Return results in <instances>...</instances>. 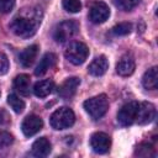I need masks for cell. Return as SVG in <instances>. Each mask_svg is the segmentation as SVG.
Returning a JSON list of instances; mask_svg holds the SVG:
<instances>
[{
	"label": "cell",
	"mask_w": 158,
	"mask_h": 158,
	"mask_svg": "<svg viewBox=\"0 0 158 158\" xmlns=\"http://www.w3.org/2000/svg\"><path fill=\"white\" fill-rule=\"evenodd\" d=\"M12 142H14L12 135H10L6 131H0V149L9 147Z\"/></svg>",
	"instance_id": "cell-25"
},
{
	"label": "cell",
	"mask_w": 158,
	"mask_h": 158,
	"mask_svg": "<svg viewBox=\"0 0 158 158\" xmlns=\"http://www.w3.org/2000/svg\"><path fill=\"white\" fill-rule=\"evenodd\" d=\"M156 117V107L151 102H139L138 104V109H137V117H136V122L138 125H146L153 121V118Z\"/></svg>",
	"instance_id": "cell-9"
},
{
	"label": "cell",
	"mask_w": 158,
	"mask_h": 158,
	"mask_svg": "<svg viewBox=\"0 0 158 158\" xmlns=\"http://www.w3.org/2000/svg\"><path fill=\"white\" fill-rule=\"evenodd\" d=\"M137 101H130L125 104L117 112V122L121 126H131L132 123H135L137 117Z\"/></svg>",
	"instance_id": "cell-6"
},
{
	"label": "cell",
	"mask_w": 158,
	"mask_h": 158,
	"mask_svg": "<svg viewBox=\"0 0 158 158\" xmlns=\"http://www.w3.org/2000/svg\"><path fill=\"white\" fill-rule=\"evenodd\" d=\"M42 126H43V121H42V118L40 116L30 115L23 120V122L21 125V130H22L25 136L31 137V136L36 135L38 131H41Z\"/></svg>",
	"instance_id": "cell-10"
},
{
	"label": "cell",
	"mask_w": 158,
	"mask_h": 158,
	"mask_svg": "<svg viewBox=\"0 0 158 158\" xmlns=\"http://www.w3.org/2000/svg\"><path fill=\"white\" fill-rule=\"evenodd\" d=\"M88 54H89V49L88 47L83 43V42H79V41H74L72 42L68 48L65 49V58L73 63L74 65H79V64H83L86 58H88Z\"/></svg>",
	"instance_id": "cell-4"
},
{
	"label": "cell",
	"mask_w": 158,
	"mask_h": 158,
	"mask_svg": "<svg viewBox=\"0 0 158 158\" xmlns=\"http://www.w3.org/2000/svg\"><path fill=\"white\" fill-rule=\"evenodd\" d=\"M84 109L94 120L101 118L109 110V100L105 94L93 96L84 101Z\"/></svg>",
	"instance_id": "cell-2"
},
{
	"label": "cell",
	"mask_w": 158,
	"mask_h": 158,
	"mask_svg": "<svg viewBox=\"0 0 158 158\" xmlns=\"http://www.w3.org/2000/svg\"><path fill=\"white\" fill-rule=\"evenodd\" d=\"M109 16H110V9L102 1L94 2L89 10V19L94 23H102L109 19Z\"/></svg>",
	"instance_id": "cell-7"
},
{
	"label": "cell",
	"mask_w": 158,
	"mask_h": 158,
	"mask_svg": "<svg viewBox=\"0 0 158 158\" xmlns=\"http://www.w3.org/2000/svg\"><path fill=\"white\" fill-rule=\"evenodd\" d=\"M115 6L123 11H130L133 7H136L139 2V0H112Z\"/></svg>",
	"instance_id": "cell-22"
},
{
	"label": "cell",
	"mask_w": 158,
	"mask_h": 158,
	"mask_svg": "<svg viewBox=\"0 0 158 158\" xmlns=\"http://www.w3.org/2000/svg\"><path fill=\"white\" fill-rule=\"evenodd\" d=\"M51 149H52V146L46 137H41L36 139L31 148L32 154L36 157H47L51 153Z\"/></svg>",
	"instance_id": "cell-15"
},
{
	"label": "cell",
	"mask_w": 158,
	"mask_h": 158,
	"mask_svg": "<svg viewBox=\"0 0 158 158\" xmlns=\"http://www.w3.org/2000/svg\"><path fill=\"white\" fill-rule=\"evenodd\" d=\"M37 54H38V46L32 44V46L25 48V49L21 52V54H20V57H19L20 63L22 64V67L28 68V67H31V65L33 64V62H35Z\"/></svg>",
	"instance_id": "cell-16"
},
{
	"label": "cell",
	"mask_w": 158,
	"mask_h": 158,
	"mask_svg": "<svg viewBox=\"0 0 158 158\" xmlns=\"http://www.w3.org/2000/svg\"><path fill=\"white\" fill-rule=\"evenodd\" d=\"M136 63L131 54H123L116 64V72L121 77H128L135 72Z\"/></svg>",
	"instance_id": "cell-12"
},
{
	"label": "cell",
	"mask_w": 158,
	"mask_h": 158,
	"mask_svg": "<svg viewBox=\"0 0 158 158\" xmlns=\"http://www.w3.org/2000/svg\"><path fill=\"white\" fill-rule=\"evenodd\" d=\"M4 118H5V112L4 111H0V123L4 122Z\"/></svg>",
	"instance_id": "cell-28"
},
{
	"label": "cell",
	"mask_w": 158,
	"mask_h": 158,
	"mask_svg": "<svg viewBox=\"0 0 158 158\" xmlns=\"http://www.w3.org/2000/svg\"><path fill=\"white\" fill-rule=\"evenodd\" d=\"M15 5V0H0V12L6 14L12 10Z\"/></svg>",
	"instance_id": "cell-26"
},
{
	"label": "cell",
	"mask_w": 158,
	"mask_h": 158,
	"mask_svg": "<svg viewBox=\"0 0 158 158\" xmlns=\"http://www.w3.org/2000/svg\"><path fill=\"white\" fill-rule=\"evenodd\" d=\"M74 121H75V115H74L73 110L67 106L57 109L49 118L51 126L54 130H65V128L70 127L74 123Z\"/></svg>",
	"instance_id": "cell-3"
},
{
	"label": "cell",
	"mask_w": 158,
	"mask_h": 158,
	"mask_svg": "<svg viewBox=\"0 0 158 158\" xmlns=\"http://www.w3.org/2000/svg\"><path fill=\"white\" fill-rule=\"evenodd\" d=\"M78 32V23L75 21H62L54 27L53 31V38L58 43H64L69 41L75 33Z\"/></svg>",
	"instance_id": "cell-5"
},
{
	"label": "cell",
	"mask_w": 158,
	"mask_h": 158,
	"mask_svg": "<svg viewBox=\"0 0 158 158\" xmlns=\"http://www.w3.org/2000/svg\"><path fill=\"white\" fill-rule=\"evenodd\" d=\"M107 68H109V62H107L106 57L105 56H99V57H96L89 64L88 72L91 75H94V77H100V75H102V74L106 73Z\"/></svg>",
	"instance_id": "cell-13"
},
{
	"label": "cell",
	"mask_w": 158,
	"mask_h": 158,
	"mask_svg": "<svg viewBox=\"0 0 158 158\" xmlns=\"http://www.w3.org/2000/svg\"><path fill=\"white\" fill-rule=\"evenodd\" d=\"M79 84H80V79H79V78L73 77V78L67 79V80H65L64 83H62V85L58 88V95H59L62 99H64V100L72 99V98L75 95Z\"/></svg>",
	"instance_id": "cell-11"
},
{
	"label": "cell",
	"mask_w": 158,
	"mask_h": 158,
	"mask_svg": "<svg viewBox=\"0 0 158 158\" xmlns=\"http://www.w3.org/2000/svg\"><path fill=\"white\" fill-rule=\"evenodd\" d=\"M9 70V59L4 53H0V75L6 74Z\"/></svg>",
	"instance_id": "cell-27"
},
{
	"label": "cell",
	"mask_w": 158,
	"mask_h": 158,
	"mask_svg": "<svg viewBox=\"0 0 158 158\" xmlns=\"http://www.w3.org/2000/svg\"><path fill=\"white\" fill-rule=\"evenodd\" d=\"M14 88L23 96H27L31 90V79L27 74H20L14 79Z\"/></svg>",
	"instance_id": "cell-17"
},
{
	"label": "cell",
	"mask_w": 158,
	"mask_h": 158,
	"mask_svg": "<svg viewBox=\"0 0 158 158\" xmlns=\"http://www.w3.org/2000/svg\"><path fill=\"white\" fill-rule=\"evenodd\" d=\"M62 5H63L64 10H67L68 12H72V14L79 12L81 9V4L79 0H63Z\"/></svg>",
	"instance_id": "cell-24"
},
{
	"label": "cell",
	"mask_w": 158,
	"mask_h": 158,
	"mask_svg": "<svg viewBox=\"0 0 158 158\" xmlns=\"http://www.w3.org/2000/svg\"><path fill=\"white\" fill-rule=\"evenodd\" d=\"M90 146L95 153H106L110 149L111 139L104 132H95L90 137Z\"/></svg>",
	"instance_id": "cell-8"
},
{
	"label": "cell",
	"mask_w": 158,
	"mask_h": 158,
	"mask_svg": "<svg viewBox=\"0 0 158 158\" xmlns=\"http://www.w3.org/2000/svg\"><path fill=\"white\" fill-rule=\"evenodd\" d=\"M135 154L138 156V157H154L156 156V149L151 143L143 142V143L137 146Z\"/></svg>",
	"instance_id": "cell-20"
},
{
	"label": "cell",
	"mask_w": 158,
	"mask_h": 158,
	"mask_svg": "<svg viewBox=\"0 0 158 158\" xmlns=\"http://www.w3.org/2000/svg\"><path fill=\"white\" fill-rule=\"evenodd\" d=\"M54 89V83L49 79L46 80H41L37 81L33 86V94L38 98H46L47 95H49Z\"/></svg>",
	"instance_id": "cell-18"
},
{
	"label": "cell",
	"mask_w": 158,
	"mask_h": 158,
	"mask_svg": "<svg viewBox=\"0 0 158 158\" xmlns=\"http://www.w3.org/2000/svg\"><path fill=\"white\" fill-rule=\"evenodd\" d=\"M40 23H41L40 12L32 10L31 16H30V14L28 15L22 14V15L14 17L11 20L9 27L16 36L22 37V38H28L36 33Z\"/></svg>",
	"instance_id": "cell-1"
},
{
	"label": "cell",
	"mask_w": 158,
	"mask_h": 158,
	"mask_svg": "<svg viewBox=\"0 0 158 158\" xmlns=\"http://www.w3.org/2000/svg\"><path fill=\"white\" fill-rule=\"evenodd\" d=\"M56 62H57V56H56L54 53H51V52H49V53H46V54L41 58L38 65L36 67L35 74L38 75V77L46 74L52 67H54Z\"/></svg>",
	"instance_id": "cell-14"
},
{
	"label": "cell",
	"mask_w": 158,
	"mask_h": 158,
	"mask_svg": "<svg viewBox=\"0 0 158 158\" xmlns=\"http://www.w3.org/2000/svg\"><path fill=\"white\" fill-rule=\"evenodd\" d=\"M132 30V25L128 23V22H121L116 26L112 27V33L116 35V36H125V35H128Z\"/></svg>",
	"instance_id": "cell-23"
},
{
	"label": "cell",
	"mask_w": 158,
	"mask_h": 158,
	"mask_svg": "<svg viewBox=\"0 0 158 158\" xmlns=\"http://www.w3.org/2000/svg\"><path fill=\"white\" fill-rule=\"evenodd\" d=\"M142 84L146 89L148 90H154L157 89V85H158V74H157V67H152L149 68L143 78H142Z\"/></svg>",
	"instance_id": "cell-19"
},
{
	"label": "cell",
	"mask_w": 158,
	"mask_h": 158,
	"mask_svg": "<svg viewBox=\"0 0 158 158\" xmlns=\"http://www.w3.org/2000/svg\"><path fill=\"white\" fill-rule=\"evenodd\" d=\"M7 102L11 106V109L15 112H17V114H21L25 110V102L17 95H15V94H10L7 96Z\"/></svg>",
	"instance_id": "cell-21"
}]
</instances>
